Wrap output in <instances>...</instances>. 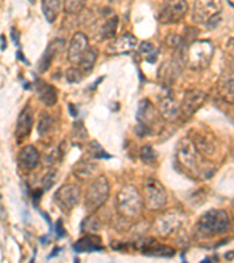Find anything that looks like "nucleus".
<instances>
[{
  "instance_id": "28",
  "label": "nucleus",
  "mask_w": 234,
  "mask_h": 263,
  "mask_svg": "<svg viewBox=\"0 0 234 263\" xmlns=\"http://www.w3.org/2000/svg\"><path fill=\"white\" fill-rule=\"evenodd\" d=\"M87 0H65L63 10L68 14H78L83 10Z\"/></svg>"
},
{
  "instance_id": "35",
  "label": "nucleus",
  "mask_w": 234,
  "mask_h": 263,
  "mask_svg": "<svg viewBox=\"0 0 234 263\" xmlns=\"http://www.w3.org/2000/svg\"><path fill=\"white\" fill-rule=\"evenodd\" d=\"M181 42H182V39H181V36H178V35H171V36H169V39H168V44L171 46V47H178V46L181 45Z\"/></svg>"
},
{
  "instance_id": "34",
  "label": "nucleus",
  "mask_w": 234,
  "mask_h": 263,
  "mask_svg": "<svg viewBox=\"0 0 234 263\" xmlns=\"http://www.w3.org/2000/svg\"><path fill=\"white\" fill-rule=\"evenodd\" d=\"M86 221L88 222V224H86L83 222V228H87V231L89 232H96L100 230V222H97L96 219L94 218H88Z\"/></svg>"
},
{
  "instance_id": "18",
  "label": "nucleus",
  "mask_w": 234,
  "mask_h": 263,
  "mask_svg": "<svg viewBox=\"0 0 234 263\" xmlns=\"http://www.w3.org/2000/svg\"><path fill=\"white\" fill-rule=\"evenodd\" d=\"M74 249L78 253H92L96 250H102V242L100 236L89 234L83 236L82 239L76 241L74 245Z\"/></svg>"
},
{
  "instance_id": "5",
  "label": "nucleus",
  "mask_w": 234,
  "mask_h": 263,
  "mask_svg": "<svg viewBox=\"0 0 234 263\" xmlns=\"http://www.w3.org/2000/svg\"><path fill=\"white\" fill-rule=\"evenodd\" d=\"M110 187L107 178L103 176L96 177L88 186L86 197H84V207L88 212H95L107 201Z\"/></svg>"
},
{
  "instance_id": "13",
  "label": "nucleus",
  "mask_w": 234,
  "mask_h": 263,
  "mask_svg": "<svg viewBox=\"0 0 234 263\" xmlns=\"http://www.w3.org/2000/svg\"><path fill=\"white\" fill-rule=\"evenodd\" d=\"M88 48L87 36L81 32L75 33L73 37H71L69 49H68V60L74 63V65H79L81 59H82Z\"/></svg>"
},
{
  "instance_id": "31",
  "label": "nucleus",
  "mask_w": 234,
  "mask_h": 263,
  "mask_svg": "<svg viewBox=\"0 0 234 263\" xmlns=\"http://www.w3.org/2000/svg\"><path fill=\"white\" fill-rule=\"evenodd\" d=\"M52 124H53L52 118L45 115L44 117H41L39 125H38V131H39L40 135H46L47 133H49V129L52 128Z\"/></svg>"
},
{
  "instance_id": "15",
  "label": "nucleus",
  "mask_w": 234,
  "mask_h": 263,
  "mask_svg": "<svg viewBox=\"0 0 234 263\" xmlns=\"http://www.w3.org/2000/svg\"><path fill=\"white\" fill-rule=\"evenodd\" d=\"M140 250L144 255L158 256V257H171L174 255V250L168 246L160 245L154 239H147L143 243H140Z\"/></svg>"
},
{
  "instance_id": "12",
  "label": "nucleus",
  "mask_w": 234,
  "mask_h": 263,
  "mask_svg": "<svg viewBox=\"0 0 234 263\" xmlns=\"http://www.w3.org/2000/svg\"><path fill=\"white\" fill-rule=\"evenodd\" d=\"M206 100V94L201 90L187 91L181 105V115L191 117L202 107Z\"/></svg>"
},
{
  "instance_id": "29",
  "label": "nucleus",
  "mask_w": 234,
  "mask_h": 263,
  "mask_svg": "<svg viewBox=\"0 0 234 263\" xmlns=\"http://www.w3.org/2000/svg\"><path fill=\"white\" fill-rule=\"evenodd\" d=\"M157 154L156 151L150 145H146L140 148V159L143 160V163L148 165H155L157 162Z\"/></svg>"
},
{
  "instance_id": "23",
  "label": "nucleus",
  "mask_w": 234,
  "mask_h": 263,
  "mask_svg": "<svg viewBox=\"0 0 234 263\" xmlns=\"http://www.w3.org/2000/svg\"><path fill=\"white\" fill-rule=\"evenodd\" d=\"M60 10L61 4L59 0H44L42 2V12L48 23H54L60 13Z\"/></svg>"
},
{
  "instance_id": "24",
  "label": "nucleus",
  "mask_w": 234,
  "mask_h": 263,
  "mask_svg": "<svg viewBox=\"0 0 234 263\" xmlns=\"http://www.w3.org/2000/svg\"><path fill=\"white\" fill-rule=\"evenodd\" d=\"M178 74H179V68H178V63L174 61L167 62L161 66L159 70V78H163L164 81H174Z\"/></svg>"
},
{
  "instance_id": "11",
  "label": "nucleus",
  "mask_w": 234,
  "mask_h": 263,
  "mask_svg": "<svg viewBox=\"0 0 234 263\" xmlns=\"http://www.w3.org/2000/svg\"><path fill=\"white\" fill-rule=\"evenodd\" d=\"M81 190L74 184L63 185L54 194V200L63 212H70L78 205Z\"/></svg>"
},
{
  "instance_id": "22",
  "label": "nucleus",
  "mask_w": 234,
  "mask_h": 263,
  "mask_svg": "<svg viewBox=\"0 0 234 263\" xmlns=\"http://www.w3.org/2000/svg\"><path fill=\"white\" fill-rule=\"evenodd\" d=\"M60 45H63V42L57 40V41L52 42V44L48 46V48L46 49L45 54L42 55L41 60L39 62V71H40V73H44V71L48 69L49 66H50V62L53 61L54 55L57 54L59 47H60Z\"/></svg>"
},
{
  "instance_id": "10",
  "label": "nucleus",
  "mask_w": 234,
  "mask_h": 263,
  "mask_svg": "<svg viewBox=\"0 0 234 263\" xmlns=\"http://www.w3.org/2000/svg\"><path fill=\"white\" fill-rule=\"evenodd\" d=\"M136 118L138 122V134L146 136L151 134L157 124V116L154 105L149 100H143L138 105Z\"/></svg>"
},
{
  "instance_id": "2",
  "label": "nucleus",
  "mask_w": 234,
  "mask_h": 263,
  "mask_svg": "<svg viewBox=\"0 0 234 263\" xmlns=\"http://www.w3.org/2000/svg\"><path fill=\"white\" fill-rule=\"evenodd\" d=\"M144 205L143 196L133 185L124 186L116 197V207L118 213L128 219L138 216Z\"/></svg>"
},
{
  "instance_id": "42",
  "label": "nucleus",
  "mask_w": 234,
  "mask_h": 263,
  "mask_svg": "<svg viewBox=\"0 0 234 263\" xmlns=\"http://www.w3.org/2000/svg\"><path fill=\"white\" fill-rule=\"evenodd\" d=\"M227 3H228L229 5H231L232 7H234V0H227Z\"/></svg>"
},
{
  "instance_id": "25",
  "label": "nucleus",
  "mask_w": 234,
  "mask_h": 263,
  "mask_svg": "<svg viewBox=\"0 0 234 263\" xmlns=\"http://www.w3.org/2000/svg\"><path fill=\"white\" fill-rule=\"evenodd\" d=\"M96 59H97V53L96 50L94 48H88L87 52L84 53V55L81 59V61L78 66H80V69L82 71H91L93 69L94 65H95L96 62Z\"/></svg>"
},
{
  "instance_id": "17",
  "label": "nucleus",
  "mask_w": 234,
  "mask_h": 263,
  "mask_svg": "<svg viewBox=\"0 0 234 263\" xmlns=\"http://www.w3.org/2000/svg\"><path fill=\"white\" fill-rule=\"evenodd\" d=\"M159 111L164 118L169 121H174L181 115V105L171 96H165L160 100Z\"/></svg>"
},
{
  "instance_id": "21",
  "label": "nucleus",
  "mask_w": 234,
  "mask_h": 263,
  "mask_svg": "<svg viewBox=\"0 0 234 263\" xmlns=\"http://www.w3.org/2000/svg\"><path fill=\"white\" fill-rule=\"evenodd\" d=\"M97 170L99 166L93 162H89V160H82V162H79L74 167V175L79 178V179H88V178L94 177L97 173Z\"/></svg>"
},
{
  "instance_id": "19",
  "label": "nucleus",
  "mask_w": 234,
  "mask_h": 263,
  "mask_svg": "<svg viewBox=\"0 0 234 263\" xmlns=\"http://www.w3.org/2000/svg\"><path fill=\"white\" fill-rule=\"evenodd\" d=\"M136 45H137V39L133 34L124 33L110 45V50L114 53H128L133 50Z\"/></svg>"
},
{
  "instance_id": "27",
  "label": "nucleus",
  "mask_w": 234,
  "mask_h": 263,
  "mask_svg": "<svg viewBox=\"0 0 234 263\" xmlns=\"http://www.w3.org/2000/svg\"><path fill=\"white\" fill-rule=\"evenodd\" d=\"M139 52L146 57V60L148 62H155L158 55V49H157L151 42H142L139 46Z\"/></svg>"
},
{
  "instance_id": "43",
  "label": "nucleus",
  "mask_w": 234,
  "mask_h": 263,
  "mask_svg": "<svg viewBox=\"0 0 234 263\" xmlns=\"http://www.w3.org/2000/svg\"><path fill=\"white\" fill-rule=\"evenodd\" d=\"M18 55H19V57H23V55H21V53H20V52H18ZM20 59H21V60H23V61H25V62L27 63V61L25 60V58H20Z\"/></svg>"
},
{
  "instance_id": "38",
  "label": "nucleus",
  "mask_w": 234,
  "mask_h": 263,
  "mask_svg": "<svg viewBox=\"0 0 234 263\" xmlns=\"http://www.w3.org/2000/svg\"><path fill=\"white\" fill-rule=\"evenodd\" d=\"M5 49H6V40H5V36L2 35V50L4 52Z\"/></svg>"
},
{
  "instance_id": "16",
  "label": "nucleus",
  "mask_w": 234,
  "mask_h": 263,
  "mask_svg": "<svg viewBox=\"0 0 234 263\" xmlns=\"http://www.w3.org/2000/svg\"><path fill=\"white\" fill-rule=\"evenodd\" d=\"M40 160V155L35 147L33 145H26L21 148L18 155L19 165L24 170L31 171L37 166Z\"/></svg>"
},
{
  "instance_id": "7",
  "label": "nucleus",
  "mask_w": 234,
  "mask_h": 263,
  "mask_svg": "<svg viewBox=\"0 0 234 263\" xmlns=\"http://www.w3.org/2000/svg\"><path fill=\"white\" fill-rule=\"evenodd\" d=\"M221 8V0H195L192 13L193 20L197 24L207 25L212 20L219 18Z\"/></svg>"
},
{
  "instance_id": "40",
  "label": "nucleus",
  "mask_w": 234,
  "mask_h": 263,
  "mask_svg": "<svg viewBox=\"0 0 234 263\" xmlns=\"http://www.w3.org/2000/svg\"><path fill=\"white\" fill-rule=\"evenodd\" d=\"M69 109H71V115L76 116V110L74 109V105L73 104H69Z\"/></svg>"
},
{
  "instance_id": "4",
  "label": "nucleus",
  "mask_w": 234,
  "mask_h": 263,
  "mask_svg": "<svg viewBox=\"0 0 234 263\" xmlns=\"http://www.w3.org/2000/svg\"><path fill=\"white\" fill-rule=\"evenodd\" d=\"M214 54V47L211 41L197 40L191 44L186 53V61L191 69H205L212 61Z\"/></svg>"
},
{
  "instance_id": "33",
  "label": "nucleus",
  "mask_w": 234,
  "mask_h": 263,
  "mask_svg": "<svg viewBox=\"0 0 234 263\" xmlns=\"http://www.w3.org/2000/svg\"><path fill=\"white\" fill-rule=\"evenodd\" d=\"M66 78H67V81L69 83H79L81 80H82L80 70L75 69V68H69V69L67 70Z\"/></svg>"
},
{
  "instance_id": "41",
  "label": "nucleus",
  "mask_w": 234,
  "mask_h": 263,
  "mask_svg": "<svg viewBox=\"0 0 234 263\" xmlns=\"http://www.w3.org/2000/svg\"><path fill=\"white\" fill-rule=\"evenodd\" d=\"M228 46L231 47V49H234V39H232L231 41L228 42Z\"/></svg>"
},
{
  "instance_id": "6",
  "label": "nucleus",
  "mask_w": 234,
  "mask_h": 263,
  "mask_svg": "<svg viewBox=\"0 0 234 263\" xmlns=\"http://www.w3.org/2000/svg\"><path fill=\"white\" fill-rule=\"evenodd\" d=\"M143 199L147 209L151 211L163 210L168 203V194L164 186L155 178H148L143 185Z\"/></svg>"
},
{
  "instance_id": "1",
  "label": "nucleus",
  "mask_w": 234,
  "mask_h": 263,
  "mask_svg": "<svg viewBox=\"0 0 234 263\" xmlns=\"http://www.w3.org/2000/svg\"><path fill=\"white\" fill-rule=\"evenodd\" d=\"M176 158L181 166L193 176L207 178L212 176L211 165L203 159V156L189 137L182 138L176 147Z\"/></svg>"
},
{
  "instance_id": "8",
  "label": "nucleus",
  "mask_w": 234,
  "mask_h": 263,
  "mask_svg": "<svg viewBox=\"0 0 234 263\" xmlns=\"http://www.w3.org/2000/svg\"><path fill=\"white\" fill-rule=\"evenodd\" d=\"M183 219H184V216L179 212H167V213L157 218L154 224V231L160 237H169L182 227Z\"/></svg>"
},
{
  "instance_id": "37",
  "label": "nucleus",
  "mask_w": 234,
  "mask_h": 263,
  "mask_svg": "<svg viewBox=\"0 0 234 263\" xmlns=\"http://www.w3.org/2000/svg\"><path fill=\"white\" fill-rule=\"evenodd\" d=\"M57 233H58L59 236H65V230H63L61 220H59L58 223H57Z\"/></svg>"
},
{
  "instance_id": "9",
  "label": "nucleus",
  "mask_w": 234,
  "mask_h": 263,
  "mask_svg": "<svg viewBox=\"0 0 234 263\" xmlns=\"http://www.w3.org/2000/svg\"><path fill=\"white\" fill-rule=\"evenodd\" d=\"M189 6L185 0H165L160 8L158 20L161 24H176L184 18Z\"/></svg>"
},
{
  "instance_id": "3",
  "label": "nucleus",
  "mask_w": 234,
  "mask_h": 263,
  "mask_svg": "<svg viewBox=\"0 0 234 263\" xmlns=\"http://www.w3.org/2000/svg\"><path fill=\"white\" fill-rule=\"evenodd\" d=\"M229 228V219L224 210H210L204 213L197 223L198 234L214 236L223 234Z\"/></svg>"
},
{
  "instance_id": "32",
  "label": "nucleus",
  "mask_w": 234,
  "mask_h": 263,
  "mask_svg": "<svg viewBox=\"0 0 234 263\" xmlns=\"http://www.w3.org/2000/svg\"><path fill=\"white\" fill-rule=\"evenodd\" d=\"M58 179V176H57V172L55 171H49L47 175L44 177V179H42V186H44L45 190H49L52 186L57 182Z\"/></svg>"
},
{
  "instance_id": "26",
  "label": "nucleus",
  "mask_w": 234,
  "mask_h": 263,
  "mask_svg": "<svg viewBox=\"0 0 234 263\" xmlns=\"http://www.w3.org/2000/svg\"><path fill=\"white\" fill-rule=\"evenodd\" d=\"M117 26H118L117 16H112V18H109L107 21H105L103 27L101 28V36L103 37V39L115 37V35H116Z\"/></svg>"
},
{
  "instance_id": "39",
  "label": "nucleus",
  "mask_w": 234,
  "mask_h": 263,
  "mask_svg": "<svg viewBox=\"0 0 234 263\" xmlns=\"http://www.w3.org/2000/svg\"><path fill=\"white\" fill-rule=\"evenodd\" d=\"M225 257H226V260H229V261L233 260V258H234V252H228V254H226V256H225Z\"/></svg>"
},
{
  "instance_id": "36",
  "label": "nucleus",
  "mask_w": 234,
  "mask_h": 263,
  "mask_svg": "<svg viewBox=\"0 0 234 263\" xmlns=\"http://www.w3.org/2000/svg\"><path fill=\"white\" fill-rule=\"evenodd\" d=\"M225 89H226L228 94L234 96V78L229 79V81L226 82V84H225Z\"/></svg>"
},
{
  "instance_id": "14",
  "label": "nucleus",
  "mask_w": 234,
  "mask_h": 263,
  "mask_svg": "<svg viewBox=\"0 0 234 263\" xmlns=\"http://www.w3.org/2000/svg\"><path fill=\"white\" fill-rule=\"evenodd\" d=\"M33 126V110L28 107L25 108L18 117L15 129V138L18 143H21L26 139L32 131Z\"/></svg>"
},
{
  "instance_id": "20",
  "label": "nucleus",
  "mask_w": 234,
  "mask_h": 263,
  "mask_svg": "<svg viewBox=\"0 0 234 263\" xmlns=\"http://www.w3.org/2000/svg\"><path fill=\"white\" fill-rule=\"evenodd\" d=\"M37 92L39 95L40 101L47 107H52L58 101L57 89L50 84L40 81L37 84Z\"/></svg>"
},
{
  "instance_id": "30",
  "label": "nucleus",
  "mask_w": 234,
  "mask_h": 263,
  "mask_svg": "<svg viewBox=\"0 0 234 263\" xmlns=\"http://www.w3.org/2000/svg\"><path fill=\"white\" fill-rule=\"evenodd\" d=\"M89 148H91L89 152L92 154V157H93V158H95V159L109 158V157H110L108 154H105L103 148H102V146L95 141H93L91 144H89Z\"/></svg>"
}]
</instances>
